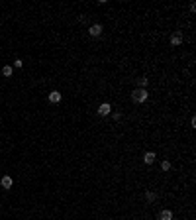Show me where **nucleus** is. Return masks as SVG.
I'll return each mask as SVG.
<instances>
[{
	"label": "nucleus",
	"mask_w": 196,
	"mask_h": 220,
	"mask_svg": "<svg viewBox=\"0 0 196 220\" xmlns=\"http://www.w3.org/2000/svg\"><path fill=\"white\" fill-rule=\"evenodd\" d=\"M110 110H112V108H110V104H108V102H104V104L98 106V114H100V116H106V114H110Z\"/></svg>",
	"instance_id": "3"
},
{
	"label": "nucleus",
	"mask_w": 196,
	"mask_h": 220,
	"mask_svg": "<svg viewBox=\"0 0 196 220\" xmlns=\"http://www.w3.org/2000/svg\"><path fill=\"white\" fill-rule=\"evenodd\" d=\"M2 75H4V77H10V75H12V67L10 65L2 67Z\"/></svg>",
	"instance_id": "9"
},
{
	"label": "nucleus",
	"mask_w": 196,
	"mask_h": 220,
	"mask_svg": "<svg viewBox=\"0 0 196 220\" xmlns=\"http://www.w3.org/2000/svg\"><path fill=\"white\" fill-rule=\"evenodd\" d=\"M88 32H90V35H92V38H98V35L102 33V26H100V24H94V26H90V30H88Z\"/></svg>",
	"instance_id": "2"
},
{
	"label": "nucleus",
	"mask_w": 196,
	"mask_h": 220,
	"mask_svg": "<svg viewBox=\"0 0 196 220\" xmlns=\"http://www.w3.org/2000/svg\"><path fill=\"white\" fill-rule=\"evenodd\" d=\"M171 43H173V45H180V43H182V35H180V33H173V35H171Z\"/></svg>",
	"instance_id": "4"
},
{
	"label": "nucleus",
	"mask_w": 196,
	"mask_h": 220,
	"mask_svg": "<svg viewBox=\"0 0 196 220\" xmlns=\"http://www.w3.org/2000/svg\"><path fill=\"white\" fill-rule=\"evenodd\" d=\"M161 167H163V171H169V169H171V163H169V161H163V163H161Z\"/></svg>",
	"instance_id": "11"
},
{
	"label": "nucleus",
	"mask_w": 196,
	"mask_h": 220,
	"mask_svg": "<svg viewBox=\"0 0 196 220\" xmlns=\"http://www.w3.org/2000/svg\"><path fill=\"white\" fill-rule=\"evenodd\" d=\"M131 100H133V102H143V100H147V90L145 88H135V90L131 93Z\"/></svg>",
	"instance_id": "1"
},
{
	"label": "nucleus",
	"mask_w": 196,
	"mask_h": 220,
	"mask_svg": "<svg viewBox=\"0 0 196 220\" xmlns=\"http://www.w3.org/2000/svg\"><path fill=\"white\" fill-rule=\"evenodd\" d=\"M0 183H2V187H4V189H12V177L4 175V177H2V181H0Z\"/></svg>",
	"instance_id": "6"
},
{
	"label": "nucleus",
	"mask_w": 196,
	"mask_h": 220,
	"mask_svg": "<svg viewBox=\"0 0 196 220\" xmlns=\"http://www.w3.org/2000/svg\"><path fill=\"white\" fill-rule=\"evenodd\" d=\"M159 220H173V212H171V210H161Z\"/></svg>",
	"instance_id": "5"
},
{
	"label": "nucleus",
	"mask_w": 196,
	"mask_h": 220,
	"mask_svg": "<svg viewBox=\"0 0 196 220\" xmlns=\"http://www.w3.org/2000/svg\"><path fill=\"white\" fill-rule=\"evenodd\" d=\"M137 82H139V87L143 88V87L147 85V79H145V77H141V79H137Z\"/></svg>",
	"instance_id": "12"
},
{
	"label": "nucleus",
	"mask_w": 196,
	"mask_h": 220,
	"mask_svg": "<svg viewBox=\"0 0 196 220\" xmlns=\"http://www.w3.org/2000/svg\"><path fill=\"white\" fill-rule=\"evenodd\" d=\"M143 161H145V163H153V161H155V153H153V151H147V153L143 155Z\"/></svg>",
	"instance_id": "8"
},
{
	"label": "nucleus",
	"mask_w": 196,
	"mask_h": 220,
	"mask_svg": "<svg viewBox=\"0 0 196 220\" xmlns=\"http://www.w3.org/2000/svg\"><path fill=\"white\" fill-rule=\"evenodd\" d=\"M145 197H147V200H155V192L147 191V192H145Z\"/></svg>",
	"instance_id": "10"
},
{
	"label": "nucleus",
	"mask_w": 196,
	"mask_h": 220,
	"mask_svg": "<svg viewBox=\"0 0 196 220\" xmlns=\"http://www.w3.org/2000/svg\"><path fill=\"white\" fill-rule=\"evenodd\" d=\"M49 100H51V102H59V100H61L59 90H53V93H49Z\"/></svg>",
	"instance_id": "7"
},
{
	"label": "nucleus",
	"mask_w": 196,
	"mask_h": 220,
	"mask_svg": "<svg viewBox=\"0 0 196 220\" xmlns=\"http://www.w3.org/2000/svg\"><path fill=\"white\" fill-rule=\"evenodd\" d=\"M22 65H24L22 59H16V61H14V67H22Z\"/></svg>",
	"instance_id": "13"
}]
</instances>
